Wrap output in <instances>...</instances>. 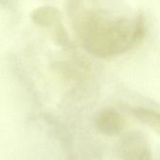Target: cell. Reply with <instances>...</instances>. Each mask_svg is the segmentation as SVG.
Masks as SVG:
<instances>
[{
  "label": "cell",
  "instance_id": "cell-3",
  "mask_svg": "<svg viewBox=\"0 0 160 160\" xmlns=\"http://www.w3.org/2000/svg\"><path fill=\"white\" fill-rule=\"evenodd\" d=\"M31 19L36 24L48 29L58 44L61 46L69 45L68 35L62 24L61 14L56 8L52 7L38 8L32 11Z\"/></svg>",
  "mask_w": 160,
  "mask_h": 160
},
{
  "label": "cell",
  "instance_id": "cell-2",
  "mask_svg": "<svg viewBox=\"0 0 160 160\" xmlns=\"http://www.w3.org/2000/svg\"><path fill=\"white\" fill-rule=\"evenodd\" d=\"M121 160H152V151L146 137L140 131H130L121 137L117 144Z\"/></svg>",
  "mask_w": 160,
  "mask_h": 160
},
{
  "label": "cell",
  "instance_id": "cell-5",
  "mask_svg": "<svg viewBox=\"0 0 160 160\" xmlns=\"http://www.w3.org/2000/svg\"><path fill=\"white\" fill-rule=\"evenodd\" d=\"M132 112L143 124L157 130L159 129V114L157 112L144 108H135L132 110Z\"/></svg>",
  "mask_w": 160,
  "mask_h": 160
},
{
  "label": "cell",
  "instance_id": "cell-1",
  "mask_svg": "<svg viewBox=\"0 0 160 160\" xmlns=\"http://www.w3.org/2000/svg\"><path fill=\"white\" fill-rule=\"evenodd\" d=\"M68 15L82 47L99 58L120 55L140 43L145 34L142 16L109 15L93 0H68Z\"/></svg>",
  "mask_w": 160,
  "mask_h": 160
},
{
  "label": "cell",
  "instance_id": "cell-4",
  "mask_svg": "<svg viewBox=\"0 0 160 160\" xmlns=\"http://www.w3.org/2000/svg\"><path fill=\"white\" fill-rule=\"evenodd\" d=\"M97 129L106 136H115L125 128L123 116L112 108H105L100 111L96 118Z\"/></svg>",
  "mask_w": 160,
  "mask_h": 160
}]
</instances>
